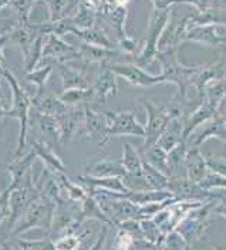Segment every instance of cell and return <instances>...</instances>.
Listing matches in <instances>:
<instances>
[{"label": "cell", "instance_id": "cell-1", "mask_svg": "<svg viewBox=\"0 0 226 250\" xmlns=\"http://www.w3.org/2000/svg\"><path fill=\"white\" fill-rule=\"evenodd\" d=\"M0 77L6 78L12 90V107L6 111L4 118L10 117V118H16L19 121V140H17V148L15 152V159H16L24 155V149L29 142L27 134H29V117H30V108H32V97L19 84L16 76L9 68H6V65L0 67Z\"/></svg>", "mask_w": 226, "mask_h": 250}, {"label": "cell", "instance_id": "cell-2", "mask_svg": "<svg viewBox=\"0 0 226 250\" xmlns=\"http://www.w3.org/2000/svg\"><path fill=\"white\" fill-rule=\"evenodd\" d=\"M56 203L50 201L49 198L40 195L37 199H34L24 215L15 225L12 232L7 234V237H17L19 234L26 233L33 229H40L50 232L53 225V216H54ZM6 237V239H7Z\"/></svg>", "mask_w": 226, "mask_h": 250}, {"label": "cell", "instance_id": "cell-3", "mask_svg": "<svg viewBox=\"0 0 226 250\" xmlns=\"http://www.w3.org/2000/svg\"><path fill=\"white\" fill-rule=\"evenodd\" d=\"M40 190L34 187L30 179V172L27 175V178L24 179V182L20 187L15 188L10 190V196H9V205H10V216L7 219V226L3 236L7 237V234L12 232V229L15 228L20 218L24 215V212L27 210V208L30 206V203L37 199L40 196Z\"/></svg>", "mask_w": 226, "mask_h": 250}, {"label": "cell", "instance_id": "cell-4", "mask_svg": "<svg viewBox=\"0 0 226 250\" xmlns=\"http://www.w3.org/2000/svg\"><path fill=\"white\" fill-rule=\"evenodd\" d=\"M101 111L107 120H108V129H107V137L108 140L113 137H145V126L137 120V112L135 111H123V112H115L111 109H97Z\"/></svg>", "mask_w": 226, "mask_h": 250}, {"label": "cell", "instance_id": "cell-5", "mask_svg": "<svg viewBox=\"0 0 226 250\" xmlns=\"http://www.w3.org/2000/svg\"><path fill=\"white\" fill-rule=\"evenodd\" d=\"M143 104L146 111L145 137H144V146H143L145 149L155 145L157 141L160 140L165 126L171 120V115L166 105H157L151 101H144Z\"/></svg>", "mask_w": 226, "mask_h": 250}, {"label": "cell", "instance_id": "cell-6", "mask_svg": "<svg viewBox=\"0 0 226 250\" xmlns=\"http://www.w3.org/2000/svg\"><path fill=\"white\" fill-rule=\"evenodd\" d=\"M108 129V120L107 117L90 105H84V121L79 135L87 137L88 140H94L97 142L98 148H104L108 144L107 137Z\"/></svg>", "mask_w": 226, "mask_h": 250}, {"label": "cell", "instance_id": "cell-7", "mask_svg": "<svg viewBox=\"0 0 226 250\" xmlns=\"http://www.w3.org/2000/svg\"><path fill=\"white\" fill-rule=\"evenodd\" d=\"M53 59L56 62H70L81 60L77 47L67 43L63 37L57 34H49L43 46V59Z\"/></svg>", "mask_w": 226, "mask_h": 250}, {"label": "cell", "instance_id": "cell-8", "mask_svg": "<svg viewBox=\"0 0 226 250\" xmlns=\"http://www.w3.org/2000/svg\"><path fill=\"white\" fill-rule=\"evenodd\" d=\"M29 125L33 131H36L40 137V141L49 144L50 146H59L62 144L60 141V126L56 117L43 115L30 108Z\"/></svg>", "mask_w": 226, "mask_h": 250}, {"label": "cell", "instance_id": "cell-9", "mask_svg": "<svg viewBox=\"0 0 226 250\" xmlns=\"http://www.w3.org/2000/svg\"><path fill=\"white\" fill-rule=\"evenodd\" d=\"M100 67H101V70L98 73L97 78L91 84L93 103L100 104V105H105L107 100L117 94V76L110 68H107L105 62L100 64Z\"/></svg>", "mask_w": 226, "mask_h": 250}, {"label": "cell", "instance_id": "cell-10", "mask_svg": "<svg viewBox=\"0 0 226 250\" xmlns=\"http://www.w3.org/2000/svg\"><path fill=\"white\" fill-rule=\"evenodd\" d=\"M107 68H110L117 77L125 78L129 84L132 85H140V87H151L155 85L158 83L164 81L162 76L154 77L146 74L145 71H143L140 67L135 65H127V64H108L105 62Z\"/></svg>", "mask_w": 226, "mask_h": 250}, {"label": "cell", "instance_id": "cell-11", "mask_svg": "<svg viewBox=\"0 0 226 250\" xmlns=\"http://www.w3.org/2000/svg\"><path fill=\"white\" fill-rule=\"evenodd\" d=\"M57 121L60 126V141H73L80 134L84 121V107H68L65 112L57 117Z\"/></svg>", "mask_w": 226, "mask_h": 250}, {"label": "cell", "instance_id": "cell-12", "mask_svg": "<svg viewBox=\"0 0 226 250\" xmlns=\"http://www.w3.org/2000/svg\"><path fill=\"white\" fill-rule=\"evenodd\" d=\"M178 201H198L206 196V189L199 187V184L189 181L188 178L169 179L166 188Z\"/></svg>", "mask_w": 226, "mask_h": 250}, {"label": "cell", "instance_id": "cell-13", "mask_svg": "<svg viewBox=\"0 0 226 250\" xmlns=\"http://www.w3.org/2000/svg\"><path fill=\"white\" fill-rule=\"evenodd\" d=\"M32 151L36 154V158L41 161V164L50 169V172H62L65 173L67 168L63 164V161L60 159V156L57 155L53 149V146H50L49 144L43 142L40 140L32 138Z\"/></svg>", "mask_w": 226, "mask_h": 250}, {"label": "cell", "instance_id": "cell-14", "mask_svg": "<svg viewBox=\"0 0 226 250\" xmlns=\"http://www.w3.org/2000/svg\"><path fill=\"white\" fill-rule=\"evenodd\" d=\"M77 181L80 182L81 187L85 188L87 192L97 190V189L117 192V193L129 192L121 178H96V176H90V175H79Z\"/></svg>", "mask_w": 226, "mask_h": 250}, {"label": "cell", "instance_id": "cell-15", "mask_svg": "<svg viewBox=\"0 0 226 250\" xmlns=\"http://www.w3.org/2000/svg\"><path fill=\"white\" fill-rule=\"evenodd\" d=\"M85 175L96 176V178H121L124 179L127 176V171L124 169L123 164L120 161L114 159H103L90 162L84 167Z\"/></svg>", "mask_w": 226, "mask_h": 250}, {"label": "cell", "instance_id": "cell-16", "mask_svg": "<svg viewBox=\"0 0 226 250\" xmlns=\"http://www.w3.org/2000/svg\"><path fill=\"white\" fill-rule=\"evenodd\" d=\"M208 171L209 169H208L205 156L202 155L201 149L198 146H189L188 145V151H186V156H185L186 178L192 182L199 184Z\"/></svg>", "mask_w": 226, "mask_h": 250}, {"label": "cell", "instance_id": "cell-17", "mask_svg": "<svg viewBox=\"0 0 226 250\" xmlns=\"http://www.w3.org/2000/svg\"><path fill=\"white\" fill-rule=\"evenodd\" d=\"M36 159H37L36 154L30 149L29 152H26L20 158H16L12 164L7 165V171L10 173V184H9L10 189L20 187L24 182V179L27 178Z\"/></svg>", "mask_w": 226, "mask_h": 250}, {"label": "cell", "instance_id": "cell-18", "mask_svg": "<svg viewBox=\"0 0 226 250\" xmlns=\"http://www.w3.org/2000/svg\"><path fill=\"white\" fill-rule=\"evenodd\" d=\"M188 151L186 141H181L177 146L166 152V165L169 171V179L186 178L185 172V156Z\"/></svg>", "mask_w": 226, "mask_h": 250}, {"label": "cell", "instance_id": "cell-19", "mask_svg": "<svg viewBox=\"0 0 226 250\" xmlns=\"http://www.w3.org/2000/svg\"><path fill=\"white\" fill-rule=\"evenodd\" d=\"M67 105H64L59 97L50 95V94H41V95H33L32 97V109L43 114V115H51V117H59L63 112L67 111Z\"/></svg>", "mask_w": 226, "mask_h": 250}, {"label": "cell", "instance_id": "cell-20", "mask_svg": "<svg viewBox=\"0 0 226 250\" xmlns=\"http://www.w3.org/2000/svg\"><path fill=\"white\" fill-rule=\"evenodd\" d=\"M59 74L63 83V90L68 88H85L91 84L87 83V71L71 67L68 62H57Z\"/></svg>", "mask_w": 226, "mask_h": 250}, {"label": "cell", "instance_id": "cell-21", "mask_svg": "<svg viewBox=\"0 0 226 250\" xmlns=\"http://www.w3.org/2000/svg\"><path fill=\"white\" fill-rule=\"evenodd\" d=\"M51 173H53V176H54L57 185L60 188L62 195L64 196V199H68V201H71V202L80 205V203H82V201L87 198L88 192L85 190V188L81 187L80 184L73 182V181L67 176V173H62V172H51Z\"/></svg>", "mask_w": 226, "mask_h": 250}, {"label": "cell", "instance_id": "cell-22", "mask_svg": "<svg viewBox=\"0 0 226 250\" xmlns=\"http://www.w3.org/2000/svg\"><path fill=\"white\" fill-rule=\"evenodd\" d=\"M184 126H185V120L171 118L161 134L160 140L157 141V145H160L166 152L171 151L181 141H184Z\"/></svg>", "mask_w": 226, "mask_h": 250}, {"label": "cell", "instance_id": "cell-23", "mask_svg": "<svg viewBox=\"0 0 226 250\" xmlns=\"http://www.w3.org/2000/svg\"><path fill=\"white\" fill-rule=\"evenodd\" d=\"M215 117V108L210 107L208 103H202L194 112H191L188 115V118L185 120V126H184V141H186L191 134H194L195 131L204 125L205 123L210 121Z\"/></svg>", "mask_w": 226, "mask_h": 250}, {"label": "cell", "instance_id": "cell-24", "mask_svg": "<svg viewBox=\"0 0 226 250\" xmlns=\"http://www.w3.org/2000/svg\"><path fill=\"white\" fill-rule=\"evenodd\" d=\"M77 50L80 53L81 60L90 64H104L110 59L117 57L120 53L115 51L113 48H105V47L100 46H91V44H85V43H80L77 46Z\"/></svg>", "mask_w": 226, "mask_h": 250}, {"label": "cell", "instance_id": "cell-25", "mask_svg": "<svg viewBox=\"0 0 226 250\" xmlns=\"http://www.w3.org/2000/svg\"><path fill=\"white\" fill-rule=\"evenodd\" d=\"M165 23V16L157 15L155 19H152L151 24H149V33H148V39H146V47L144 50V53L141 54L138 62L141 65H145L151 62L155 56V47H157V39L161 33L162 27Z\"/></svg>", "mask_w": 226, "mask_h": 250}, {"label": "cell", "instance_id": "cell-26", "mask_svg": "<svg viewBox=\"0 0 226 250\" xmlns=\"http://www.w3.org/2000/svg\"><path fill=\"white\" fill-rule=\"evenodd\" d=\"M73 36H76L81 43H85V44L105 47V48H113L114 47V43L107 36V33L96 27V26L91 29H76L73 31Z\"/></svg>", "mask_w": 226, "mask_h": 250}, {"label": "cell", "instance_id": "cell-27", "mask_svg": "<svg viewBox=\"0 0 226 250\" xmlns=\"http://www.w3.org/2000/svg\"><path fill=\"white\" fill-rule=\"evenodd\" d=\"M59 100L67 107H84L93 103V90L91 85L85 88H68L63 90L59 95Z\"/></svg>", "mask_w": 226, "mask_h": 250}, {"label": "cell", "instance_id": "cell-28", "mask_svg": "<svg viewBox=\"0 0 226 250\" xmlns=\"http://www.w3.org/2000/svg\"><path fill=\"white\" fill-rule=\"evenodd\" d=\"M80 218L82 222H85V220H98V222H103L104 225L113 226L110 219L107 218V215L104 213V210L98 205L97 199L91 193H88L87 198L82 201V203H80Z\"/></svg>", "mask_w": 226, "mask_h": 250}, {"label": "cell", "instance_id": "cell-29", "mask_svg": "<svg viewBox=\"0 0 226 250\" xmlns=\"http://www.w3.org/2000/svg\"><path fill=\"white\" fill-rule=\"evenodd\" d=\"M124 167V169L127 171L128 175L132 176H143V156L140 155V152L135 149V146H132L129 142L124 144L123 148V156L120 161Z\"/></svg>", "mask_w": 226, "mask_h": 250}, {"label": "cell", "instance_id": "cell-30", "mask_svg": "<svg viewBox=\"0 0 226 250\" xmlns=\"http://www.w3.org/2000/svg\"><path fill=\"white\" fill-rule=\"evenodd\" d=\"M143 178L145 181L146 187L154 190H164L168 188L169 184V178L166 175L151 167L144 159H143Z\"/></svg>", "mask_w": 226, "mask_h": 250}, {"label": "cell", "instance_id": "cell-31", "mask_svg": "<svg viewBox=\"0 0 226 250\" xmlns=\"http://www.w3.org/2000/svg\"><path fill=\"white\" fill-rule=\"evenodd\" d=\"M143 159L148 162L151 167H154L155 169H158L169 178V171H168V165H166V151H164L160 145L155 144L149 148H145L144 154H143Z\"/></svg>", "mask_w": 226, "mask_h": 250}, {"label": "cell", "instance_id": "cell-32", "mask_svg": "<svg viewBox=\"0 0 226 250\" xmlns=\"http://www.w3.org/2000/svg\"><path fill=\"white\" fill-rule=\"evenodd\" d=\"M81 228L80 230H77L74 233L62 234L56 239H51L54 250H80L84 237L90 233L88 230H81Z\"/></svg>", "mask_w": 226, "mask_h": 250}, {"label": "cell", "instance_id": "cell-33", "mask_svg": "<svg viewBox=\"0 0 226 250\" xmlns=\"http://www.w3.org/2000/svg\"><path fill=\"white\" fill-rule=\"evenodd\" d=\"M96 20L97 13L82 3H79L76 13L71 16V21L76 29H91L96 26Z\"/></svg>", "mask_w": 226, "mask_h": 250}, {"label": "cell", "instance_id": "cell-34", "mask_svg": "<svg viewBox=\"0 0 226 250\" xmlns=\"http://www.w3.org/2000/svg\"><path fill=\"white\" fill-rule=\"evenodd\" d=\"M53 73V64H47L44 67H40V68H34L30 73H26L24 78L27 81L33 83L36 85V91L37 93L34 95H41V94L46 93V84H47V80H49L50 74Z\"/></svg>", "mask_w": 226, "mask_h": 250}, {"label": "cell", "instance_id": "cell-35", "mask_svg": "<svg viewBox=\"0 0 226 250\" xmlns=\"http://www.w3.org/2000/svg\"><path fill=\"white\" fill-rule=\"evenodd\" d=\"M46 37H47V36H40V37H37V39L34 40V43L32 44V47H30L29 53L26 54V57H23V59H24V71H26V73H30V71H33V70L39 65V62L41 60L43 46H44Z\"/></svg>", "mask_w": 226, "mask_h": 250}, {"label": "cell", "instance_id": "cell-36", "mask_svg": "<svg viewBox=\"0 0 226 250\" xmlns=\"http://www.w3.org/2000/svg\"><path fill=\"white\" fill-rule=\"evenodd\" d=\"M140 225H141V232H143L144 240L154 243V245H160V246L164 245L165 234L162 233L160 226L152 219H141Z\"/></svg>", "mask_w": 226, "mask_h": 250}, {"label": "cell", "instance_id": "cell-37", "mask_svg": "<svg viewBox=\"0 0 226 250\" xmlns=\"http://www.w3.org/2000/svg\"><path fill=\"white\" fill-rule=\"evenodd\" d=\"M13 243H10L13 250H54L53 240L49 236L39 240H26V239H17L13 237Z\"/></svg>", "mask_w": 226, "mask_h": 250}, {"label": "cell", "instance_id": "cell-38", "mask_svg": "<svg viewBox=\"0 0 226 250\" xmlns=\"http://www.w3.org/2000/svg\"><path fill=\"white\" fill-rule=\"evenodd\" d=\"M36 3H37V0H12L10 9L16 15L17 20H19V24L29 23L33 6Z\"/></svg>", "mask_w": 226, "mask_h": 250}, {"label": "cell", "instance_id": "cell-39", "mask_svg": "<svg viewBox=\"0 0 226 250\" xmlns=\"http://www.w3.org/2000/svg\"><path fill=\"white\" fill-rule=\"evenodd\" d=\"M164 249L165 250H186V242L184 237L178 233L177 230H172L165 234L164 239Z\"/></svg>", "mask_w": 226, "mask_h": 250}, {"label": "cell", "instance_id": "cell-40", "mask_svg": "<svg viewBox=\"0 0 226 250\" xmlns=\"http://www.w3.org/2000/svg\"><path fill=\"white\" fill-rule=\"evenodd\" d=\"M208 169L215 173H219L222 176L226 178V158L225 156L219 155H210L208 158H205Z\"/></svg>", "mask_w": 226, "mask_h": 250}, {"label": "cell", "instance_id": "cell-41", "mask_svg": "<svg viewBox=\"0 0 226 250\" xmlns=\"http://www.w3.org/2000/svg\"><path fill=\"white\" fill-rule=\"evenodd\" d=\"M10 190L12 189L7 187L3 192H0V228L10 216V205H9Z\"/></svg>", "mask_w": 226, "mask_h": 250}, {"label": "cell", "instance_id": "cell-42", "mask_svg": "<svg viewBox=\"0 0 226 250\" xmlns=\"http://www.w3.org/2000/svg\"><path fill=\"white\" fill-rule=\"evenodd\" d=\"M108 225H104L103 228H101V230H100V234H98V239L94 242V245L90 248L88 250H101L103 249V246H104V243H105V239H107V233H108Z\"/></svg>", "mask_w": 226, "mask_h": 250}, {"label": "cell", "instance_id": "cell-43", "mask_svg": "<svg viewBox=\"0 0 226 250\" xmlns=\"http://www.w3.org/2000/svg\"><path fill=\"white\" fill-rule=\"evenodd\" d=\"M215 117L226 123V95L216 104V107H215Z\"/></svg>", "mask_w": 226, "mask_h": 250}, {"label": "cell", "instance_id": "cell-44", "mask_svg": "<svg viewBox=\"0 0 226 250\" xmlns=\"http://www.w3.org/2000/svg\"><path fill=\"white\" fill-rule=\"evenodd\" d=\"M9 40H7V36H0V67H3L4 65V53H3V50H4V46H6V43H7Z\"/></svg>", "mask_w": 226, "mask_h": 250}, {"label": "cell", "instance_id": "cell-45", "mask_svg": "<svg viewBox=\"0 0 226 250\" xmlns=\"http://www.w3.org/2000/svg\"><path fill=\"white\" fill-rule=\"evenodd\" d=\"M127 1L128 0H104V3L111 7H124L127 4Z\"/></svg>", "mask_w": 226, "mask_h": 250}, {"label": "cell", "instance_id": "cell-46", "mask_svg": "<svg viewBox=\"0 0 226 250\" xmlns=\"http://www.w3.org/2000/svg\"><path fill=\"white\" fill-rule=\"evenodd\" d=\"M7 107H6V101H4V98L1 97V94H0V121L4 118V114H6V111H7Z\"/></svg>", "mask_w": 226, "mask_h": 250}, {"label": "cell", "instance_id": "cell-47", "mask_svg": "<svg viewBox=\"0 0 226 250\" xmlns=\"http://www.w3.org/2000/svg\"><path fill=\"white\" fill-rule=\"evenodd\" d=\"M10 3H12V0H0V10L10 7Z\"/></svg>", "mask_w": 226, "mask_h": 250}, {"label": "cell", "instance_id": "cell-48", "mask_svg": "<svg viewBox=\"0 0 226 250\" xmlns=\"http://www.w3.org/2000/svg\"><path fill=\"white\" fill-rule=\"evenodd\" d=\"M37 1H46V0H37Z\"/></svg>", "mask_w": 226, "mask_h": 250}, {"label": "cell", "instance_id": "cell-49", "mask_svg": "<svg viewBox=\"0 0 226 250\" xmlns=\"http://www.w3.org/2000/svg\"><path fill=\"white\" fill-rule=\"evenodd\" d=\"M162 250H165V249H164V248H162Z\"/></svg>", "mask_w": 226, "mask_h": 250}]
</instances>
